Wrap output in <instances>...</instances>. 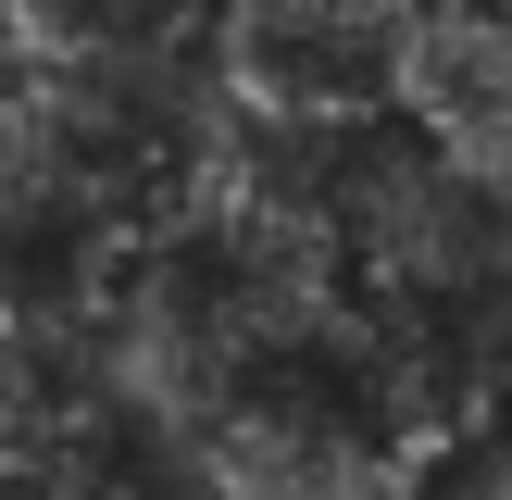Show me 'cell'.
<instances>
[{"label": "cell", "mask_w": 512, "mask_h": 500, "mask_svg": "<svg viewBox=\"0 0 512 500\" xmlns=\"http://www.w3.org/2000/svg\"><path fill=\"white\" fill-rule=\"evenodd\" d=\"M400 63H413V0H213L200 25V88L238 125H288V138L388 125Z\"/></svg>", "instance_id": "2"}, {"label": "cell", "mask_w": 512, "mask_h": 500, "mask_svg": "<svg viewBox=\"0 0 512 500\" xmlns=\"http://www.w3.org/2000/svg\"><path fill=\"white\" fill-rule=\"evenodd\" d=\"M225 100L200 63L0 75V313L75 325L200 200Z\"/></svg>", "instance_id": "1"}]
</instances>
